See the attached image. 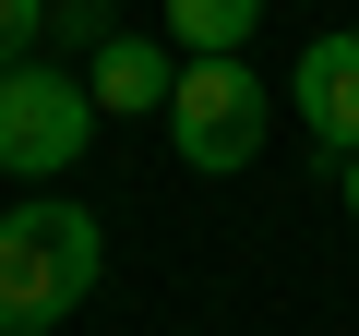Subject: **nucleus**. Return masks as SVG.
<instances>
[{
	"mask_svg": "<svg viewBox=\"0 0 359 336\" xmlns=\"http://www.w3.org/2000/svg\"><path fill=\"white\" fill-rule=\"evenodd\" d=\"M108 276V240L72 193H25V205H0V336H48L96 300Z\"/></svg>",
	"mask_w": 359,
	"mask_h": 336,
	"instance_id": "nucleus-1",
	"label": "nucleus"
},
{
	"mask_svg": "<svg viewBox=\"0 0 359 336\" xmlns=\"http://www.w3.org/2000/svg\"><path fill=\"white\" fill-rule=\"evenodd\" d=\"M84 144H96V96H84V72H60V60L0 72V181H72Z\"/></svg>",
	"mask_w": 359,
	"mask_h": 336,
	"instance_id": "nucleus-2",
	"label": "nucleus"
},
{
	"mask_svg": "<svg viewBox=\"0 0 359 336\" xmlns=\"http://www.w3.org/2000/svg\"><path fill=\"white\" fill-rule=\"evenodd\" d=\"M287 108H299V132L347 168V156H359V37H311L299 72H287Z\"/></svg>",
	"mask_w": 359,
	"mask_h": 336,
	"instance_id": "nucleus-4",
	"label": "nucleus"
},
{
	"mask_svg": "<svg viewBox=\"0 0 359 336\" xmlns=\"http://www.w3.org/2000/svg\"><path fill=\"white\" fill-rule=\"evenodd\" d=\"M168 144H180V168H204V181L252 168V156H264V72H252V60H180Z\"/></svg>",
	"mask_w": 359,
	"mask_h": 336,
	"instance_id": "nucleus-3",
	"label": "nucleus"
},
{
	"mask_svg": "<svg viewBox=\"0 0 359 336\" xmlns=\"http://www.w3.org/2000/svg\"><path fill=\"white\" fill-rule=\"evenodd\" d=\"M252 0H168V60H240Z\"/></svg>",
	"mask_w": 359,
	"mask_h": 336,
	"instance_id": "nucleus-6",
	"label": "nucleus"
},
{
	"mask_svg": "<svg viewBox=\"0 0 359 336\" xmlns=\"http://www.w3.org/2000/svg\"><path fill=\"white\" fill-rule=\"evenodd\" d=\"M36 37H48V0H0V72H25Z\"/></svg>",
	"mask_w": 359,
	"mask_h": 336,
	"instance_id": "nucleus-7",
	"label": "nucleus"
},
{
	"mask_svg": "<svg viewBox=\"0 0 359 336\" xmlns=\"http://www.w3.org/2000/svg\"><path fill=\"white\" fill-rule=\"evenodd\" d=\"M84 96H96V120H144V108H168L180 96V60H168V37H108L96 60H84Z\"/></svg>",
	"mask_w": 359,
	"mask_h": 336,
	"instance_id": "nucleus-5",
	"label": "nucleus"
},
{
	"mask_svg": "<svg viewBox=\"0 0 359 336\" xmlns=\"http://www.w3.org/2000/svg\"><path fill=\"white\" fill-rule=\"evenodd\" d=\"M48 37H60V49H84V60H96V49H108V37H120V25H108V13H96V0H48Z\"/></svg>",
	"mask_w": 359,
	"mask_h": 336,
	"instance_id": "nucleus-8",
	"label": "nucleus"
},
{
	"mask_svg": "<svg viewBox=\"0 0 359 336\" xmlns=\"http://www.w3.org/2000/svg\"><path fill=\"white\" fill-rule=\"evenodd\" d=\"M335 193H347V217H359V156H347V168H335Z\"/></svg>",
	"mask_w": 359,
	"mask_h": 336,
	"instance_id": "nucleus-9",
	"label": "nucleus"
}]
</instances>
